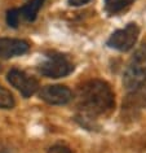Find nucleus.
<instances>
[{
  "instance_id": "obj_1",
  "label": "nucleus",
  "mask_w": 146,
  "mask_h": 153,
  "mask_svg": "<svg viewBox=\"0 0 146 153\" xmlns=\"http://www.w3.org/2000/svg\"><path fill=\"white\" fill-rule=\"evenodd\" d=\"M79 106L87 117L109 113L115 105L114 92L106 82L92 79L79 87Z\"/></svg>"
},
{
  "instance_id": "obj_2",
  "label": "nucleus",
  "mask_w": 146,
  "mask_h": 153,
  "mask_svg": "<svg viewBox=\"0 0 146 153\" xmlns=\"http://www.w3.org/2000/svg\"><path fill=\"white\" fill-rule=\"evenodd\" d=\"M146 82V43L134 52L124 71L123 85L128 91H134Z\"/></svg>"
},
{
  "instance_id": "obj_3",
  "label": "nucleus",
  "mask_w": 146,
  "mask_h": 153,
  "mask_svg": "<svg viewBox=\"0 0 146 153\" xmlns=\"http://www.w3.org/2000/svg\"><path fill=\"white\" fill-rule=\"evenodd\" d=\"M38 70L48 78H62L72 73L74 64L67 56L61 53H51L38 66Z\"/></svg>"
},
{
  "instance_id": "obj_4",
  "label": "nucleus",
  "mask_w": 146,
  "mask_h": 153,
  "mask_svg": "<svg viewBox=\"0 0 146 153\" xmlns=\"http://www.w3.org/2000/svg\"><path fill=\"white\" fill-rule=\"evenodd\" d=\"M140 29L136 24H128L125 27L117 30L107 40V45L122 52H127L136 44Z\"/></svg>"
},
{
  "instance_id": "obj_5",
  "label": "nucleus",
  "mask_w": 146,
  "mask_h": 153,
  "mask_svg": "<svg viewBox=\"0 0 146 153\" xmlns=\"http://www.w3.org/2000/svg\"><path fill=\"white\" fill-rule=\"evenodd\" d=\"M7 79L14 88L20 91L24 97H30L39 88V82L34 76L18 69H12L7 75Z\"/></svg>"
},
{
  "instance_id": "obj_6",
  "label": "nucleus",
  "mask_w": 146,
  "mask_h": 153,
  "mask_svg": "<svg viewBox=\"0 0 146 153\" xmlns=\"http://www.w3.org/2000/svg\"><path fill=\"white\" fill-rule=\"evenodd\" d=\"M44 0H31L22 8L10 9L7 13V24L10 27H17L21 24L22 20L25 21H34L36 18V14L39 9L43 7Z\"/></svg>"
},
{
  "instance_id": "obj_7",
  "label": "nucleus",
  "mask_w": 146,
  "mask_h": 153,
  "mask_svg": "<svg viewBox=\"0 0 146 153\" xmlns=\"http://www.w3.org/2000/svg\"><path fill=\"white\" fill-rule=\"evenodd\" d=\"M40 99L52 105H65L72 100V92L66 86H45L40 91Z\"/></svg>"
},
{
  "instance_id": "obj_8",
  "label": "nucleus",
  "mask_w": 146,
  "mask_h": 153,
  "mask_svg": "<svg viewBox=\"0 0 146 153\" xmlns=\"http://www.w3.org/2000/svg\"><path fill=\"white\" fill-rule=\"evenodd\" d=\"M30 45L25 40L0 38V61L21 56L29 51Z\"/></svg>"
},
{
  "instance_id": "obj_9",
  "label": "nucleus",
  "mask_w": 146,
  "mask_h": 153,
  "mask_svg": "<svg viewBox=\"0 0 146 153\" xmlns=\"http://www.w3.org/2000/svg\"><path fill=\"white\" fill-rule=\"evenodd\" d=\"M133 1L134 0H105V10L113 16L128 8Z\"/></svg>"
},
{
  "instance_id": "obj_10",
  "label": "nucleus",
  "mask_w": 146,
  "mask_h": 153,
  "mask_svg": "<svg viewBox=\"0 0 146 153\" xmlns=\"http://www.w3.org/2000/svg\"><path fill=\"white\" fill-rule=\"evenodd\" d=\"M16 105L13 95L7 88L0 86V108L3 109H12Z\"/></svg>"
},
{
  "instance_id": "obj_11",
  "label": "nucleus",
  "mask_w": 146,
  "mask_h": 153,
  "mask_svg": "<svg viewBox=\"0 0 146 153\" xmlns=\"http://www.w3.org/2000/svg\"><path fill=\"white\" fill-rule=\"evenodd\" d=\"M48 153H72L71 149L66 147V145H62V144H57L55 147H52L51 149L48 151Z\"/></svg>"
},
{
  "instance_id": "obj_12",
  "label": "nucleus",
  "mask_w": 146,
  "mask_h": 153,
  "mask_svg": "<svg viewBox=\"0 0 146 153\" xmlns=\"http://www.w3.org/2000/svg\"><path fill=\"white\" fill-rule=\"evenodd\" d=\"M69 4L72 5V7H80V5H84L87 3L92 1V0H67Z\"/></svg>"
},
{
  "instance_id": "obj_13",
  "label": "nucleus",
  "mask_w": 146,
  "mask_h": 153,
  "mask_svg": "<svg viewBox=\"0 0 146 153\" xmlns=\"http://www.w3.org/2000/svg\"><path fill=\"white\" fill-rule=\"evenodd\" d=\"M0 153H13V152L9 151V149H7V148H3V149H0Z\"/></svg>"
},
{
  "instance_id": "obj_14",
  "label": "nucleus",
  "mask_w": 146,
  "mask_h": 153,
  "mask_svg": "<svg viewBox=\"0 0 146 153\" xmlns=\"http://www.w3.org/2000/svg\"><path fill=\"white\" fill-rule=\"evenodd\" d=\"M0 69H1V65H0Z\"/></svg>"
}]
</instances>
